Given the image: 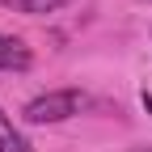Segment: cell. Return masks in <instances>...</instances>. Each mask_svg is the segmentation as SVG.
Here are the masks:
<instances>
[{"mask_svg": "<svg viewBox=\"0 0 152 152\" xmlns=\"http://www.w3.org/2000/svg\"><path fill=\"white\" fill-rule=\"evenodd\" d=\"M135 152H152V148H135Z\"/></svg>", "mask_w": 152, "mask_h": 152, "instance_id": "cell-6", "label": "cell"}, {"mask_svg": "<svg viewBox=\"0 0 152 152\" xmlns=\"http://www.w3.org/2000/svg\"><path fill=\"white\" fill-rule=\"evenodd\" d=\"M0 152H34V144L17 131V123L0 110Z\"/></svg>", "mask_w": 152, "mask_h": 152, "instance_id": "cell-3", "label": "cell"}, {"mask_svg": "<svg viewBox=\"0 0 152 152\" xmlns=\"http://www.w3.org/2000/svg\"><path fill=\"white\" fill-rule=\"evenodd\" d=\"M89 106V97L80 89H51V93H38L34 102H26V110H21V123H30V127H51V123H68V118H76Z\"/></svg>", "mask_w": 152, "mask_h": 152, "instance_id": "cell-1", "label": "cell"}, {"mask_svg": "<svg viewBox=\"0 0 152 152\" xmlns=\"http://www.w3.org/2000/svg\"><path fill=\"white\" fill-rule=\"evenodd\" d=\"M30 64H34V55H30V47L21 38L0 34V72H26Z\"/></svg>", "mask_w": 152, "mask_h": 152, "instance_id": "cell-2", "label": "cell"}, {"mask_svg": "<svg viewBox=\"0 0 152 152\" xmlns=\"http://www.w3.org/2000/svg\"><path fill=\"white\" fill-rule=\"evenodd\" d=\"M72 0H17V13H30V17H47V13H59L68 9Z\"/></svg>", "mask_w": 152, "mask_h": 152, "instance_id": "cell-4", "label": "cell"}, {"mask_svg": "<svg viewBox=\"0 0 152 152\" xmlns=\"http://www.w3.org/2000/svg\"><path fill=\"white\" fill-rule=\"evenodd\" d=\"M140 102H144V106H148V114H152V93H148V89L140 93Z\"/></svg>", "mask_w": 152, "mask_h": 152, "instance_id": "cell-5", "label": "cell"}]
</instances>
